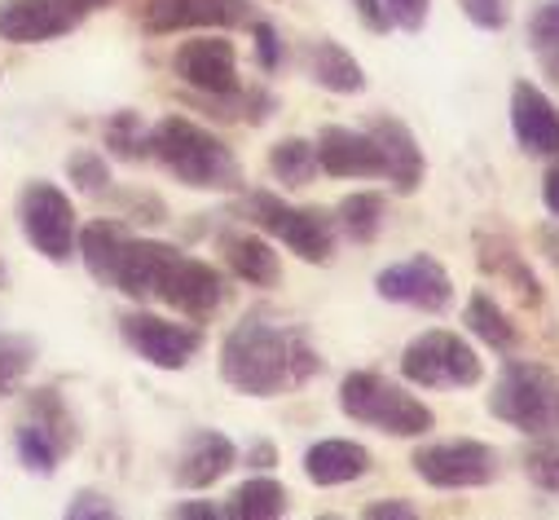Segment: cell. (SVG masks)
<instances>
[{
	"instance_id": "bcb514c9",
	"label": "cell",
	"mask_w": 559,
	"mask_h": 520,
	"mask_svg": "<svg viewBox=\"0 0 559 520\" xmlns=\"http://www.w3.org/2000/svg\"><path fill=\"white\" fill-rule=\"evenodd\" d=\"M80 5H84V10L93 14V10H102V5H110V0H80Z\"/></svg>"
},
{
	"instance_id": "8fae6325",
	"label": "cell",
	"mask_w": 559,
	"mask_h": 520,
	"mask_svg": "<svg viewBox=\"0 0 559 520\" xmlns=\"http://www.w3.org/2000/svg\"><path fill=\"white\" fill-rule=\"evenodd\" d=\"M374 292H379V300L405 305V309H418V314H445L454 305V279L428 251H418L409 260H396V265L379 270L374 274Z\"/></svg>"
},
{
	"instance_id": "e0dca14e",
	"label": "cell",
	"mask_w": 559,
	"mask_h": 520,
	"mask_svg": "<svg viewBox=\"0 0 559 520\" xmlns=\"http://www.w3.org/2000/svg\"><path fill=\"white\" fill-rule=\"evenodd\" d=\"M366 133L379 142V155H383V181L396 190V194H414L428 177V159H424V146L409 128L396 119V115H374L366 123Z\"/></svg>"
},
{
	"instance_id": "d590c367",
	"label": "cell",
	"mask_w": 559,
	"mask_h": 520,
	"mask_svg": "<svg viewBox=\"0 0 559 520\" xmlns=\"http://www.w3.org/2000/svg\"><path fill=\"white\" fill-rule=\"evenodd\" d=\"M251 40H255V62H260V71L273 75L277 67H283V36H277L273 23L251 19Z\"/></svg>"
},
{
	"instance_id": "7bdbcfd3",
	"label": "cell",
	"mask_w": 559,
	"mask_h": 520,
	"mask_svg": "<svg viewBox=\"0 0 559 520\" xmlns=\"http://www.w3.org/2000/svg\"><path fill=\"white\" fill-rule=\"evenodd\" d=\"M542 203H546V212L559 221V155L550 159V168H546V177H542Z\"/></svg>"
},
{
	"instance_id": "9c48e42d",
	"label": "cell",
	"mask_w": 559,
	"mask_h": 520,
	"mask_svg": "<svg viewBox=\"0 0 559 520\" xmlns=\"http://www.w3.org/2000/svg\"><path fill=\"white\" fill-rule=\"evenodd\" d=\"M414 476L432 489H485L498 481V450L472 437L459 441H424L409 454Z\"/></svg>"
},
{
	"instance_id": "2e32d148",
	"label": "cell",
	"mask_w": 559,
	"mask_h": 520,
	"mask_svg": "<svg viewBox=\"0 0 559 520\" xmlns=\"http://www.w3.org/2000/svg\"><path fill=\"white\" fill-rule=\"evenodd\" d=\"M313 146H318V164H322L326 177H340V181H383V155H379V142L366 133V128L326 123Z\"/></svg>"
},
{
	"instance_id": "603a6c76",
	"label": "cell",
	"mask_w": 559,
	"mask_h": 520,
	"mask_svg": "<svg viewBox=\"0 0 559 520\" xmlns=\"http://www.w3.org/2000/svg\"><path fill=\"white\" fill-rule=\"evenodd\" d=\"M132 234L119 225V221H93L80 229V243H75V256L84 260V270L93 283L102 287H115V270H119V256H123V243Z\"/></svg>"
},
{
	"instance_id": "cb8c5ba5",
	"label": "cell",
	"mask_w": 559,
	"mask_h": 520,
	"mask_svg": "<svg viewBox=\"0 0 559 520\" xmlns=\"http://www.w3.org/2000/svg\"><path fill=\"white\" fill-rule=\"evenodd\" d=\"M463 327L493 353H515L520 348V327L511 322V314L498 305L493 292H472L467 296V309H463Z\"/></svg>"
},
{
	"instance_id": "f35d334b",
	"label": "cell",
	"mask_w": 559,
	"mask_h": 520,
	"mask_svg": "<svg viewBox=\"0 0 559 520\" xmlns=\"http://www.w3.org/2000/svg\"><path fill=\"white\" fill-rule=\"evenodd\" d=\"M459 5L472 19V27H480V32H502L507 27V0H459Z\"/></svg>"
},
{
	"instance_id": "9a60e30c",
	"label": "cell",
	"mask_w": 559,
	"mask_h": 520,
	"mask_svg": "<svg viewBox=\"0 0 559 520\" xmlns=\"http://www.w3.org/2000/svg\"><path fill=\"white\" fill-rule=\"evenodd\" d=\"M511 138L533 159L559 155V106L533 80L511 84Z\"/></svg>"
},
{
	"instance_id": "ee69618b",
	"label": "cell",
	"mask_w": 559,
	"mask_h": 520,
	"mask_svg": "<svg viewBox=\"0 0 559 520\" xmlns=\"http://www.w3.org/2000/svg\"><path fill=\"white\" fill-rule=\"evenodd\" d=\"M537 247H542L546 265H550L555 279H559V225H542V229H537Z\"/></svg>"
},
{
	"instance_id": "277c9868",
	"label": "cell",
	"mask_w": 559,
	"mask_h": 520,
	"mask_svg": "<svg viewBox=\"0 0 559 520\" xmlns=\"http://www.w3.org/2000/svg\"><path fill=\"white\" fill-rule=\"evenodd\" d=\"M340 411L353 424H366V428H374L383 437H401V441L428 437L437 428L432 406L379 370H348L340 379Z\"/></svg>"
},
{
	"instance_id": "ac0fdd59",
	"label": "cell",
	"mask_w": 559,
	"mask_h": 520,
	"mask_svg": "<svg viewBox=\"0 0 559 520\" xmlns=\"http://www.w3.org/2000/svg\"><path fill=\"white\" fill-rule=\"evenodd\" d=\"M234 463H238V446H234L225 433H216V428H194V433L186 437L181 454H177L173 476H177L181 489H212L216 481L229 476Z\"/></svg>"
},
{
	"instance_id": "44dd1931",
	"label": "cell",
	"mask_w": 559,
	"mask_h": 520,
	"mask_svg": "<svg viewBox=\"0 0 559 520\" xmlns=\"http://www.w3.org/2000/svg\"><path fill=\"white\" fill-rule=\"evenodd\" d=\"M305 71H309V80H313L318 88H326V93H335V97H357V93H366V71H361V62H357L340 40H331V36H322V40H313V45L305 49Z\"/></svg>"
},
{
	"instance_id": "83f0119b",
	"label": "cell",
	"mask_w": 559,
	"mask_h": 520,
	"mask_svg": "<svg viewBox=\"0 0 559 520\" xmlns=\"http://www.w3.org/2000/svg\"><path fill=\"white\" fill-rule=\"evenodd\" d=\"M269 177L273 181H283V186H309L322 164H318V146L305 142V138H283V142H273L269 146Z\"/></svg>"
},
{
	"instance_id": "5b68a950",
	"label": "cell",
	"mask_w": 559,
	"mask_h": 520,
	"mask_svg": "<svg viewBox=\"0 0 559 520\" xmlns=\"http://www.w3.org/2000/svg\"><path fill=\"white\" fill-rule=\"evenodd\" d=\"M489 415L524 437H559V375L524 357L502 362L489 393Z\"/></svg>"
},
{
	"instance_id": "7402d4cb",
	"label": "cell",
	"mask_w": 559,
	"mask_h": 520,
	"mask_svg": "<svg viewBox=\"0 0 559 520\" xmlns=\"http://www.w3.org/2000/svg\"><path fill=\"white\" fill-rule=\"evenodd\" d=\"M480 270L485 274H493L498 283H507L515 296H520V305H528V309H542V283H537V274L528 270V256H520V247L515 243H507V238H489V234H480Z\"/></svg>"
},
{
	"instance_id": "836d02e7",
	"label": "cell",
	"mask_w": 559,
	"mask_h": 520,
	"mask_svg": "<svg viewBox=\"0 0 559 520\" xmlns=\"http://www.w3.org/2000/svg\"><path fill=\"white\" fill-rule=\"evenodd\" d=\"M524 476L537 489L559 494V437H533V446L524 450Z\"/></svg>"
},
{
	"instance_id": "74e56055",
	"label": "cell",
	"mask_w": 559,
	"mask_h": 520,
	"mask_svg": "<svg viewBox=\"0 0 559 520\" xmlns=\"http://www.w3.org/2000/svg\"><path fill=\"white\" fill-rule=\"evenodd\" d=\"M62 516H67V520H115L119 507H115L106 494H97V489H80V494L67 503Z\"/></svg>"
},
{
	"instance_id": "d6a6232c",
	"label": "cell",
	"mask_w": 559,
	"mask_h": 520,
	"mask_svg": "<svg viewBox=\"0 0 559 520\" xmlns=\"http://www.w3.org/2000/svg\"><path fill=\"white\" fill-rule=\"evenodd\" d=\"M32 362H36V344L27 335L0 331V398H10L14 388L23 383V375L32 370Z\"/></svg>"
},
{
	"instance_id": "6da1fadb",
	"label": "cell",
	"mask_w": 559,
	"mask_h": 520,
	"mask_svg": "<svg viewBox=\"0 0 559 520\" xmlns=\"http://www.w3.org/2000/svg\"><path fill=\"white\" fill-rule=\"evenodd\" d=\"M322 370H326V362L313 348L305 327L273 322L264 314L242 318L221 340V379L234 393H247V398L292 393V388H305Z\"/></svg>"
},
{
	"instance_id": "f546056e",
	"label": "cell",
	"mask_w": 559,
	"mask_h": 520,
	"mask_svg": "<svg viewBox=\"0 0 559 520\" xmlns=\"http://www.w3.org/2000/svg\"><path fill=\"white\" fill-rule=\"evenodd\" d=\"M528 49H533L542 75L559 88V0H542L528 14Z\"/></svg>"
},
{
	"instance_id": "5bb4252c",
	"label": "cell",
	"mask_w": 559,
	"mask_h": 520,
	"mask_svg": "<svg viewBox=\"0 0 559 520\" xmlns=\"http://www.w3.org/2000/svg\"><path fill=\"white\" fill-rule=\"evenodd\" d=\"M173 75L181 84H190L194 93H234L242 80H238V49L225 32H212V36H194L186 45H177L173 54Z\"/></svg>"
},
{
	"instance_id": "ffe728a7",
	"label": "cell",
	"mask_w": 559,
	"mask_h": 520,
	"mask_svg": "<svg viewBox=\"0 0 559 520\" xmlns=\"http://www.w3.org/2000/svg\"><path fill=\"white\" fill-rule=\"evenodd\" d=\"M374 459L366 446L357 441H340V437H326V441H313L305 450V476L318 485V489H335V485H353L361 476H370Z\"/></svg>"
},
{
	"instance_id": "7a4b0ae2",
	"label": "cell",
	"mask_w": 559,
	"mask_h": 520,
	"mask_svg": "<svg viewBox=\"0 0 559 520\" xmlns=\"http://www.w3.org/2000/svg\"><path fill=\"white\" fill-rule=\"evenodd\" d=\"M115 287L128 300H142V305H164L190 322H207L212 314H221L229 283L216 265L207 260L159 243V238H128L123 256H119V270H115Z\"/></svg>"
},
{
	"instance_id": "e575fe53",
	"label": "cell",
	"mask_w": 559,
	"mask_h": 520,
	"mask_svg": "<svg viewBox=\"0 0 559 520\" xmlns=\"http://www.w3.org/2000/svg\"><path fill=\"white\" fill-rule=\"evenodd\" d=\"M67 177H71V186H80L84 194L110 190V164H106V155H97V151H71V155H67Z\"/></svg>"
},
{
	"instance_id": "8992f818",
	"label": "cell",
	"mask_w": 559,
	"mask_h": 520,
	"mask_svg": "<svg viewBox=\"0 0 559 520\" xmlns=\"http://www.w3.org/2000/svg\"><path fill=\"white\" fill-rule=\"evenodd\" d=\"M234 212L242 221H251L264 238L283 243L287 251H296L300 260H309V265H331L335 256V221L318 208H296L287 203L283 194H269V190H247L242 186V199L234 203Z\"/></svg>"
},
{
	"instance_id": "4dcf8cb0",
	"label": "cell",
	"mask_w": 559,
	"mask_h": 520,
	"mask_svg": "<svg viewBox=\"0 0 559 520\" xmlns=\"http://www.w3.org/2000/svg\"><path fill=\"white\" fill-rule=\"evenodd\" d=\"M102 138H106V151L123 164H142L151 159V128L142 123V115L136 110H115L102 128Z\"/></svg>"
},
{
	"instance_id": "3957f363",
	"label": "cell",
	"mask_w": 559,
	"mask_h": 520,
	"mask_svg": "<svg viewBox=\"0 0 559 520\" xmlns=\"http://www.w3.org/2000/svg\"><path fill=\"white\" fill-rule=\"evenodd\" d=\"M151 159H159L190 190H212V194L242 190V168L234 151L190 115H164L151 128Z\"/></svg>"
},
{
	"instance_id": "7dc6e473",
	"label": "cell",
	"mask_w": 559,
	"mask_h": 520,
	"mask_svg": "<svg viewBox=\"0 0 559 520\" xmlns=\"http://www.w3.org/2000/svg\"><path fill=\"white\" fill-rule=\"evenodd\" d=\"M10 283V270H5V260H0V287H5Z\"/></svg>"
},
{
	"instance_id": "52a82bcc",
	"label": "cell",
	"mask_w": 559,
	"mask_h": 520,
	"mask_svg": "<svg viewBox=\"0 0 559 520\" xmlns=\"http://www.w3.org/2000/svg\"><path fill=\"white\" fill-rule=\"evenodd\" d=\"M401 379L414 388H476L485 379V362L463 335L424 331L401 353Z\"/></svg>"
},
{
	"instance_id": "4316f807",
	"label": "cell",
	"mask_w": 559,
	"mask_h": 520,
	"mask_svg": "<svg viewBox=\"0 0 559 520\" xmlns=\"http://www.w3.org/2000/svg\"><path fill=\"white\" fill-rule=\"evenodd\" d=\"M23 419H32L36 428H45V433L62 446V454H75V450H80V424H75V415H71V406L62 402L58 388H36V393H27Z\"/></svg>"
},
{
	"instance_id": "60d3db41",
	"label": "cell",
	"mask_w": 559,
	"mask_h": 520,
	"mask_svg": "<svg viewBox=\"0 0 559 520\" xmlns=\"http://www.w3.org/2000/svg\"><path fill=\"white\" fill-rule=\"evenodd\" d=\"M353 14L361 19V27H366L370 36H388V32H392V19H388L383 0H353Z\"/></svg>"
},
{
	"instance_id": "b9f144b4",
	"label": "cell",
	"mask_w": 559,
	"mask_h": 520,
	"mask_svg": "<svg viewBox=\"0 0 559 520\" xmlns=\"http://www.w3.org/2000/svg\"><path fill=\"white\" fill-rule=\"evenodd\" d=\"M168 516H173V520H221L225 507H216V503H207V498H186V503H173Z\"/></svg>"
},
{
	"instance_id": "d4e9b609",
	"label": "cell",
	"mask_w": 559,
	"mask_h": 520,
	"mask_svg": "<svg viewBox=\"0 0 559 520\" xmlns=\"http://www.w3.org/2000/svg\"><path fill=\"white\" fill-rule=\"evenodd\" d=\"M287 511H292V494H287L283 481L269 476V472L247 476L229 494V503H225V516L229 520H277V516H287Z\"/></svg>"
},
{
	"instance_id": "30bf717a",
	"label": "cell",
	"mask_w": 559,
	"mask_h": 520,
	"mask_svg": "<svg viewBox=\"0 0 559 520\" xmlns=\"http://www.w3.org/2000/svg\"><path fill=\"white\" fill-rule=\"evenodd\" d=\"M119 335L136 357L151 362L155 370H186L203 348V331L199 327L164 318V314H151V309L123 314L119 318Z\"/></svg>"
},
{
	"instance_id": "f1b7e54d",
	"label": "cell",
	"mask_w": 559,
	"mask_h": 520,
	"mask_svg": "<svg viewBox=\"0 0 559 520\" xmlns=\"http://www.w3.org/2000/svg\"><path fill=\"white\" fill-rule=\"evenodd\" d=\"M199 106L203 110H212L216 119H242V123H264L273 110H277V97L269 93V88H234V93H216V97H207V93H199Z\"/></svg>"
},
{
	"instance_id": "4fadbf2b",
	"label": "cell",
	"mask_w": 559,
	"mask_h": 520,
	"mask_svg": "<svg viewBox=\"0 0 559 520\" xmlns=\"http://www.w3.org/2000/svg\"><path fill=\"white\" fill-rule=\"evenodd\" d=\"M88 10L80 0H0V40L10 45H45L71 36Z\"/></svg>"
},
{
	"instance_id": "d6986e66",
	"label": "cell",
	"mask_w": 559,
	"mask_h": 520,
	"mask_svg": "<svg viewBox=\"0 0 559 520\" xmlns=\"http://www.w3.org/2000/svg\"><path fill=\"white\" fill-rule=\"evenodd\" d=\"M225 265L238 283L247 287H277L283 283V260H277L273 243L260 234V229H225L216 238Z\"/></svg>"
},
{
	"instance_id": "1f68e13d",
	"label": "cell",
	"mask_w": 559,
	"mask_h": 520,
	"mask_svg": "<svg viewBox=\"0 0 559 520\" xmlns=\"http://www.w3.org/2000/svg\"><path fill=\"white\" fill-rule=\"evenodd\" d=\"M14 450H19V463H23L27 472H36V476H53L58 463L67 459L62 446H58L45 428H36L32 419H19V428H14Z\"/></svg>"
},
{
	"instance_id": "7c38bea8",
	"label": "cell",
	"mask_w": 559,
	"mask_h": 520,
	"mask_svg": "<svg viewBox=\"0 0 559 520\" xmlns=\"http://www.w3.org/2000/svg\"><path fill=\"white\" fill-rule=\"evenodd\" d=\"M251 0H146L142 27L151 36H177V32H234L251 27Z\"/></svg>"
},
{
	"instance_id": "f6af8a7d",
	"label": "cell",
	"mask_w": 559,
	"mask_h": 520,
	"mask_svg": "<svg viewBox=\"0 0 559 520\" xmlns=\"http://www.w3.org/2000/svg\"><path fill=\"white\" fill-rule=\"evenodd\" d=\"M247 468H255V472H269V468H277V450H273L269 441L251 446V450H247Z\"/></svg>"
},
{
	"instance_id": "ba28073f",
	"label": "cell",
	"mask_w": 559,
	"mask_h": 520,
	"mask_svg": "<svg viewBox=\"0 0 559 520\" xmlns=\"http://www.w3.org/2000/svg\"><path fill=\"white\" fill-rule=\"evenodd\" d=\"M19 229L23 238L53 265H71L80 243V216L62 186L53 181H27L19 194Z\"/></svg>"
},
{
	"instance_id": "8d00e7d4",
	"label": "cell",
	"mask_w": 559,
	"mask_h": 520,
	"mask_svg": "<svg viewBox=\"0 0 559 520\" xmlns=\"http://www.w3.org/2000/svg\"><path fill=\"white\" fill-rule=\"evenodd\" d=\"M383 5H388L392 27L409 32V36L424 32L428 27V14H432V0H383Z\"/></svg>"
},
{
	"instance_id": "ab89813d",
	"label": "cell",
	"mask_w": 559,
	"mask_h": 520,
	"mask_svg": "<svg viewBox=\"0 0 559 520\" xmlns=\"http://www.w3.org/2000/svg\"><path fill=\"white\" fill-rule=\"evenodd\" d=\"M361 516H366V520H414L418 507H414L409 498H374V503L361 507Z\"/></svg>"
},
{
	"instance_id": "484cf974",
	"label": "cell",
	"mask_w": 559,
	"mask_h": 520,
	"mask_svg": "<svg viewBox=\"0 0 559 520\" xmlns=\"http://www.w3.org/2000/svg\"><path fill=\"white\" fill-rule=\"evenodd\" d=\"M388 225V199L374 194V190H357V194H344L340 208H335V229L357 243V247H370Z\"/></svg>"
}]
</instances>
